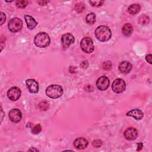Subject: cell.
Here are the masks:
<instances>
[{"instance_id":"cell-18","label":"cell","mask_w":152,"mask_h":152,"mask_svg":"<svg viewBox=\"0 0 152 152\" xmlns=\"http://www.w3.org/2000/svg\"><path fill=\"white\" fill-rule=\"evenodd\" d=\"M140 9H141V7L139 4H134L131 5L128 7V11L131 14H136L140 12Z\"/></svg>"},{"instance_id":"cell-26","label":"cell","mask_w":152,"mask_h":152,"mask_svg":"<svg viewBox=\"0 0 152 152\" xmlns=\"http://www.w3.org/2000/svg\"><path fill=\"white\" fill-rule=\"evenodd\" d=\"M112 68V64L110 61H107L103 64V68L105 70H109Z\"/></svg>"},{"instance_id":"cell-8","label":"cell","mask_w":152,"mask_h":152,"mask_svg":"<svg viewBox=\"0 0 152 152\" xmlns=\"http://www.w3.org/2000/svg\"><path fill=\"white\" fill-rule=\"evenodd\" d=\"M8 99L12 101L18 100L21 96V90L17 87H12L7 91Z\"/></svg>"},{"instance_id":"cell-30","label":"cell","mask_w":152,"mask_h":152,"mask_svg":"<svg viewBox=\"0 0 152 152\" xmlns=\"http://www.w3.org/2000/svg\"><path fill=\"white\" fill-rule=\"evenodd\" d=\"M37 2L40 5H45L47 3L49 2V1H37Z\"/></svg>"},{"instance_id":"cell-5","label":"cell","mask_w":152,"mask_h":152,"mask_svg":"<svg viewBox=\"0 0 152 152\" xmlns=\"http://www.w3.org/2000/svg\"><path fill=\"white\" fill-rule=\"evenodd\" d=\"M10 31L12 33H17L21 30L23 27V21L18 18H12L8 24Z\"/></svg>"},{"instance_id":"cell-17","label":"cell","mask_w":152,"mask_h":152,"mask_svg":"<svg viewBox=\"0 0 152 152\" xmlns=\"http://www.w3.org/2000/svg\"><path fill=\"white\" fill-rule=\"evenodd\" d=\"M133 31V27L129 23H126L124 24L122 28V33L126 36H129L131 35Z\"/></svg>"},{"instance_id":"cell-28","label":"cell","mask_w":152,"mask_h":152,"mask_svg":"<svg viewBox=\"0 0 152 152\" xmlns=\"http://www.w3.org/2000/svg\"><path fill=\"white\" fill-rule=\"evenodd\" d=\"M0 16H1V25H2L4 24V23L5 21L6 16H5V14L3 12H0Z\"/></svg>"},{"instance_id":"cell-11","label":"cell","mask_w":152,"mask_h":152,"mask_svg":"<svg viewBox=\"0 0 152 152\" xmlns=\"http://www.w3.org/2000/svg\"><path fill=\"white\" fill-rule=\"evenodd\" d=\"M26 84L28 91L31 93H37L39 91V83L34 79H27L26 81Z\"/></svg>"},{"instance_id":"cell-10","label":"cell","mask_w":152,"mask_h":152,"mask_svg":"<svg viewBox=\"0 0 152 152\" xmlns=\"http://www.w3.org/2000/svg\"><path fill=\"white\" fill-rule=\"evenodd\" d=\"M61 42L64 48H67L71 44H73L75 42V38L71 33H65L62 35L61 37Z\"/></svg>"},{"instance_id":"cell-16","label":"cell","mask_w":152,"mask_h":152,"mask_svg":"<svg viewBox=\"0 0 152 152\" xmlns=\"http://www.w3.org/2000/svg\"><path fill=\"white\" fill-rule=\"evenodd\" d=\"M24 18L27 27L29 30H33L37 25V22L33 17L26 14L24 15Z\"/></svg>"},{"instance_id":"cell-29","label":"cell","mask_w":152,"mask_h":152,"mask_svg":"<svg viewBox=\"0 0 152 152\" xmlns=\"http://www.w3.org/2000/svg\"><path fill=\"white\" fill-rule=\"evenodd\" d=\"M145 60H146L150 64H152V55H151V54H148V55H146V56H145Z\"/></svg>"},{"instance_id":"cell-27","label":"cell","mask_w":152,"mask_h":152,"mask_svg":"<svg viewBox=\"0 0 152 152\" xmlns=\"http://www.w3.org/2000/svg\"><path fill=\"white\" fill-rule=\"evenodd\" d=\"M102 144H103L102 141H101L100 140H96L92 142L93 146L94 147H96V148L100 147L102 145Z\"/></svg>"},{"instance_id":"cell-7","label":"cell","mask_w":152,"mask_h":152,"mask_svg":"<svg viewBox=\"0 0 152 152\" xmlns=\"http://www.w3.org/2000/svg\"><path fill=\"white\" fill-rule=\"evenodd\" d=\"M110 84V80L108 77L106 76H102L100 78H99L96 81V85L97 88L101 90V91H104L106 90Z\"/></svg>"},{"instance_id":"cell-20","label":"cell","mask_w":152,"mask_h":152,"mask_svg":"<svg viewBox=\"0 0 152 152\" xmlns=\"http://www.w3.org/2000/svg\"><path fill=\"white\" fill-rule=\"evenodd\" d=\"M86 21L89 24H93L96 21V15L93 12H91L87 15Z\"/></svg>"},{"instance_id":"cell-6","label":"cell","mask_w":152,"mask_h":152,"mask_svg":"<svg viewBox=\"0 0 152 152\" xmlns=\"http://www.w3.org/2000/svg\"><path fill=\"white\" fill-rule=\"evenodd\" d=\"M126 88V83L125 81L121 78H116L114 80L112 85L113 91L116 93H121L123 92Z\"/></svg>"},{"instance_id":"cell-24","label":"cell","mask_w":152,"mask_h":152,"mask_svg":"<svg viewBox=\"0 0 152 152\" xmlns=\"http://www.w3.org/2000/svg\"><path fill=\"white\" fill-rule=\"evenodd\" d=\"M39 107L41 110H46L49 107V103L46 102H41L39 104Z\"/></svg>"},{"instance_id":"cell-12","label":"cell","mask_w":152,"mask_h":152,"mask_svg":"<svg viewBox=\"0 0 152 152\" xmlns=\"http://www.w3.org/2000/svg\"><path fill=\"white\" fill-rule=\"evenodd\" d=\"M124 137L126 140L132 141L134 140L137 138L138 136V131L137 130L132 127H130L127 128L124 132Z\"/></svg>"},{"instance_id":"cell-31","label":"cell","mask_w":152,"mask_h":152,"mask_svg":"<svg viewBox=\"0 0 152 152\" xmlns=\"http://www.w3.org/2000/svg\"><path fill=\"white\" fill-rule=\"evenodd\" d=\"M142 147H143L142 143V142H138V143L137 144V151H140V150H141Z\"/></svg>"},{"instance_id":"cell-32","label":"cell","mask_w":152,"mask_h":152,"mask_svg":"<svg viewBox=\"0 0 152 152\" xmlns=\"http://www.w3.org/2000/svg\"><path fill=\"white\" fill-rule=\"evenodd\" d=\"M28 151H38V150H37V149H34V148H30L29 150H28Z\"/></svg>"},{"instance_id":"cell-23","label":"cell","mask_w":152,"mask_h":152,"mask_svg":"<svg viewBox=\"0 0 152 152\" xmlns=\"http://www.w3.org/2000/svg\"><path fill=\"white\" fill-rule=\"evenodd\" d=\"M42 131V126L40 124L36 125L32 129H31V132L33 134H38L40 132Z\"/></svg>"},{"instance_id":"cell-1","label":"cell","mask_w":152,"mask_h":152,"mask_svg":"<svg viewBox=\"0 0 152 152\" xmlns=\"http://www.w3.org/2000/svg\"><path fill=\"white\" fill-rule=\"evenodd\" d=\"M94 34L96 38L99 41L105 42L110 39L112 32L108 27L105 26H100L96 28Z\"/></svg>"},{"instance_id":"cell-15","label":"cell","mask_w":152,"mask_h":152,"mask_svg":"<svg viewBox=\"0 0 152 152\" xmlns=\"http://www.w3.org/2000/svg\"><path fill=\"white\" fill-rule=\"evenodd\" d=\"M126 116L133 117L136 120H141L144 116V113L141 110L135 109L126 113Z\"/></svg>"},{"instance_id":"cell-19","label":"cell","mask_w":152,"mask_h":152,"mask_svg":"<svg viewBox=\"0 0 152 152\" xmlns=\"http://www.w3.org/2000/svg\"><path fill=\"white\" fill-rule=\"evenodd\" d=\"M150 19L148 16L146 15L142 14L140 15L138 18V23L141 25H146L149 23Z\"/></svg>"},{"instance_id":"cell-21","label":"cell","mask_w":152,"mask_h":152,"mask_svg":"<svg viewBox=\"0 0 152 152\" xmlns=\"http://www.w3.org/2000/svg\"><path fill=\"white\" fill-rule=\"evenodd\" d=\"M28 4V2L27 1H17L15 2V4L17 7L20 8H25Z\"/></svg>"},{"instance_id":"cell-22","label":"cell","mask_w":152,"mask_h":152,"mask_svg":"<svg viewBox=\"0 0 152 152\" xmlns=\"http://www.w3.org/2000/svg\"><path fill=\"white\" fill-rule=\"evenodd\" d=\"M85 9V6L83 3H78L75 6V10L78 12H82Z\"/></svg>"},{"instance_id":"cell-14","label":"cell","mask_w":152,"mask_h":152,"mask_svg":"<svg viewBox=\"0 0 152 152\" xmlns=\"http://www.w3.org/2000/svg\"><path fill=\"white\" fill-rule=\"evenodd\" d=\"M118 69L122 73L128 74L132 69V65L128 61H122L119 64Z\"/></svg>"},{"instance_id":"cell-2","label":"cell","mask_w":152,"mask_h":152,"mask_svg":"<svg viewBox=\"0 0 152 152\" xmlns=\"http://www.w3.org/2000/svg\"><path fill=\"white\" fill-rule=\"evenodd\" d=\"M50 39L49 36L45 32H40L36 35L34 39V45L40 48L48 46L50 44Z\"/></svg>"},{"instance_id":"cell-4","label":"cell","mask_w":152,"mask_h":152,"mask_svg":"<svg viewBox=\"0 0 152 152\" xmlns=\"http://www.w3.org/2000/svg\"><path fill=\"white\" fill-rule=\"evenodd\" d=\"M80 47L82 50L87 53L93 52L94 49V46L92 39L89 37H84L80 42Z\"/></svg>"},{"instance_id":"cell-3","label":"cell","mask_w":152,"mask_h":152,"mask_svg":"<svg viewBox=\"0 0 152 152\" xmlns=\"http://www.w3.org/2000/svg\"><path fill=\"white\" fill-rule=\"evenodd\" d=\"M63 88L59 85L52 84L49 86L46 89V95L51 99H57L63 94Z\"/></svg>"},{"instance_id":"cell-25","label":"cell","mask_w":152,"mask_h":152,"mask_svg":"<svg viewBox=\"0 0 152 152\" xmlns=\"http://www.w3.org/2000/svg\"><path fill=\"white\" fill-rule=\"evenodd\" d=\"M89 3L91 4V6L94 7H99L103 5L104 3L103 1H90Z\"/></svg>"},{"instance_id":"cell-13","label":"cell","mask_w":152,"mask_h":152,"mask_svg":"<svg viewBox=\"0 0 152 152\" xmlns=\"http://www.w3.org/2000/svg\"><path fill=\"white\" fill-rule=\"evenodd\" d=\"M88 144V141L83 137L77 138L74 141V145L77 149H84L87 147Z\"/></svg>"},{"instance_id":"cell-9","label":"cell","mask_w":152,"mask_h":152,"mask_svg":"<svg viewBox=\"0 0 152 152\" xmlns=\"http://www.w3.org/2000/svg\"><path fill=\"white\" fill-rule=\"evenodd\" d=\"M22 117V113L21 111L18 109H12L9 112L10 120L13 123L19 122Z\"/></svg>"}]
</instances>
